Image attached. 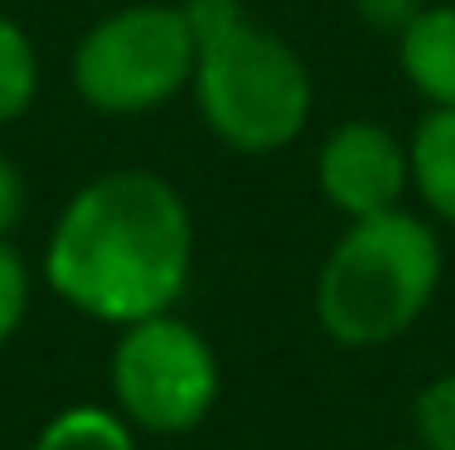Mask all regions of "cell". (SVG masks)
Returning <instances> with one entry per match:
<instances>
[{"label": "cell", "mask_w": 455, "mask_h": 450, "mask_svg": "<svg viewBox=\"0 0 455 450\" xmlns=\"http://www.w3.org/2000/svg\"><path fill=\"white\" fill-rule=\"evenodd\" d=\"M194 29V102L223 146L243 155L286 150L306 131L315 83L281 35L262 29L243 0H180Z\"/></svg>", "instance_id": "obj_2"}, {"label": "cell", "mask_w": 455, "mask_h": 450, "mask_svg": "<svg viewBox=\"0 0 455 450\" xmlns=\"http://www.w3.org/2000/svg\"><path fill=\"white\" fill-rule=\"evenodd\" d=\"M194 29L184 5H122L73 49V88L102 116H140L180 98L194 78Z\"/></svg>", "instance_id": "obj_4"}, {"label": "cell", "mask_w": 455, "mask_h": 450, "mask_svg": "<svg viewBox=\"0 0 455 450\" xmlns=\"http://www.w3.org/2000/svg\"><path fill=\"white\" fill-rule=\"evenodd\" d=\"M107 383H112V407L132 422V431L184 436L219 407L223 368L209 339L175 310H165L122 325Z\"/></svg>", "instance_id": "obj_5"}, {"label": "cell", "mask_w": 455, "mask_h": 450, "mask_svg": "<svg viewBox=\"0 0 455 450\" xmlns=\"http://www.w3.org/2000/svg\"><path fill=\"white\" fill-rule=\"evenodd\" d=\"M25 175H20V165L0 150V238H10V233L20 228V218H25Z\"/></svg>", "instance_id": "obj_14"}, {"label": "cell", "mask_w": 455, "mask_h": 450, "mask_svg": "<svg viewBox=\"0 0 455 450\" xmlns=\"http://www.w3.org/2000/svg\"><path fill=\"white\" fill-rule=\"evenodd\" d=\"M411 436L421 450H455V373H436L411 398Z\"/></svg>", "instance_id": "obj_11"}, {"label": "cell", "mask_w": 455, "mask_h": 450, "mask_svg": "<svg viewBox=\"0 0 455 450\" xmlns=\"http://www.w3.org/2000/svg\"><path fill=\"white\" fill-rule=\"evenodd\" d=\"M421 5H427V0H354V10H359V20L368 29L393 35V39L421 15Z\"/></svg>", "instance_id": "obj_13"}, {"label": "cell", "mask_w": 455, "mask_h": 450, "mask_svg": "<svg viewBox=\"0 0 455 450\" xmlns=\"http://www.w3.org/2000/svg\"><path fill=\"white\" fill-rule=\"evenodd\" d=\"M407 450H421V446H407Z\"/></svg>", "instance_id": "obj_15"}, {"label": "cell", "mask_w": 455, "mask_h": 450, "mask_svg": "<svg viewBox=\"0 0 455 450\" xmlns=\"http://www.w3.org/2000/svg\"><path fill=\"white\" fill-rule=\"evenodd\" d=\"M446 252L427 218L387 209L354 218L315 281L320 329L339 349H378L407 335L441 291Z\"/></svg>", "instance_id": "obj_3"}, {"label": "cell", "mask_w": 455, "mask_h": 450, "mask_svg": "<svg viewBox=\"0 0 455 450\" xmlns=\"http://www.w3.org/2000/svg\"><path fill=\"white\" fill-rule=\"evenodd\" d=\"M194 276V218L165 175L107 170L88 179L44 242L49 291L97 325H136L180 305Z\"/></svg>", "instance_id": "obj_1"}, {"label": "cell", "mask_w": 455, "mask_h": 450, "mask_svg": "<svg viewBox=\"0 0 455 450\" xmlns=\"http://www.w3.org/2000/svg\"><path fill=\"white\" fill-rule=\"evenodd\" d=\"M315 185L324 203L349 223L403 209L411 189L407 141L378 122H339L315 150Z\"/></svg>", "instance_id": "obj_6"}, {"label": "cell", "mask_w": 455, "mask_h": 450, "mask_svg": "<svg viewBox=\"0 0 455 450\" xmlns=\"http://www.w3.org/2000/svg\"><path fill=\"white\" fill-rule=\"evenodd\" d=\"M39 98V53L25 25L0 15V126L20 122Z\"/></svg>", "instance_id": "obj_10"}, {"label": "cell", "mask_w": 455, "mask_h": 450, "mask_svg": "<svg viewBox=\"0 0 455 450\" xmlns=\"http://www.w3.org/2000/svg\"><path fill=\"white\" fill-rule=\"evenodd\" d=\"M29 450H140V446L132 422L116 407L78 402V407H63L59 416H49Z\"/></svg>", "instance_id": "obj_9"}, {"label": "cell", "mask_w": 455, "mask_h": 450, "mask_svg": "<svg viewBox=\"0 0 455 450\" xmlns=\"http://www.w3.org/2000/svg\"><path fill=\"white\" fill-rule=\"evenodd\" d=\"M29 291H35V281H29L25 257L10 248V238H0V349L20 335V325H25Z\"/></svg>", "instance_id": "obj_12"}, {"label": "cell", "mask_w": 455, "mask_h": 450, "mask_svg": "<svg viewBox=\"0 0 455 450\" xmlns=\"http://www.w3.org/2000/svg\"><path fill=\"white\" fill-rule=\"evenodd\" d=\"M411 189L441 223L455 228V107H431L407 141Z\"/></svg>", "instance_id": "obj_8"}, {"label": "cell", "mask_w": 455, "mask_h": 450, "mask_svg": "<svg viewBox=\"0 0 455 450\" xmlns=\"http://www.w3.org/2000/svg\"><path fill=\"white\" fill-rule=\"evenodd\" d=\"M397 68L427 107H455V5H421L397 35Z\"/></svg>", "instance_id": "obj_7"}]
</instances>
